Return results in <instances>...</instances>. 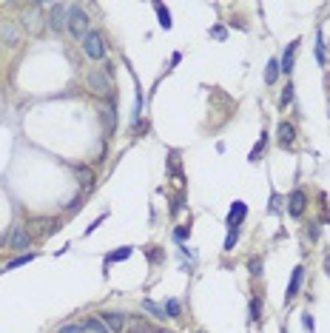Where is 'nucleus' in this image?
Segmentation results:
<instances>
[{"label": "nucleus", "mask_w": 330, "mask_h": 333, "mask_svg": "<svg viewBox=\"0 0 330 333\" xmlns=\"http://www.w3.org/2000/svg\"><path fill=\"white\" fill-rule=\"evenodd\" d=\"M88 26H91V20H88V15L83 12V6H69V17H65V29L72 31L74 37H83V40H86V35H88Z\"/></svg>", "instance_id": "nucleus-1"}, {"label": "nucleus", "mask_w": 330, "mask_h": 333, "mask_svg": "<svg viewBox=\"0 0 330 333\" xmlns=\"http://www.w3.org/2000/svg\"><path fill=\"white\" fill-rule=\"evenodd\" d=\"M23 26L29 35H43V26H46V17H43V6L40 3H31V6L23 9Z\"/></svg>", "instance_id": "nucleus-2"}, {"label": "nucleus", "mask_w": 330, "mask_h": 333, "mask_svg": "<svg viewBox=\"0 0 330 333\" xmlns=\"http://www.w3.org/2000/svg\"><path fill=\"white\" fill-rule=\"evenodd\" d=\"M88 88H91L94 94H111V74L106 72V69H94V72H88Z\"/></svg>", "instance_id": "nucleus-3"}, {"label": "nucleus", "mask_w": 330, "mask_h": 333, "mask_svg": "<svg viewBox=\"0 0 330 333\" xmlns=\"http://www.w3.org/2000/svg\"><path fill=\"white\" fill-rule=\"evenodd\" d=\"M65 17H69V6L51 3V9L46 12V26H51V31H63L65 29Z\"/></svg>", "instance_id": "nucleus-4"}, {"label": "nucleus", "mask_w": 330, "mask_h": 333, "mask_svg": "<svg viewBox=\"0 0 330 333\" xmlns=\"http://www.w3.org/2000/svg\"><path fill=\"white\" fill-rule=\"evenodd\" d=\"M83 51H86L91 60H103L106 57V46H103V37L97 31H88L86 40H83Z\"/></svg>", "instance_id": "nucleus-5"}, {"label": "nucleus", "mask_w": 330, "mask_h": 333, "mask_svg": "<svg viewBox=\"0 0 330 333\" xmlns=\"http://www.w3.org/2000/svg\"><path fill=\"white\" fill-rule=\"evenodd\" d=\"M17 43H20V29H17V23L0 17V46H17Z\"/></svg>", "instance_id": "nucleus-6"}, {"label": "nucleus", "mask_w": 330, "mask_h": 333, "mask_svg": "<svg viewBox=\"0 0 330 333\" xmlns=\"http://www.w3.org/2000/svg\"><path fill=\"white\" fill-rule=\"evenodd\" d=\"M29 245H31V231H29V228H23V225H17L15 231H12V237H9V248H15V251H26Z\"/></svg>", "instance_id": "nucleus-7"}, {"label": "nucleus", "mask_w": 330, "mask_h": 333, "mask_svg": "<svg viewBox=\"0 0 330 333\" xmlns=\"http://www.w3.org/2000/svg\"><path fill=\"white\" fill-rule=\"evenodd\" d=\"M100 319L111 333H122L125 327H128V316H125V313H103Z\"/></svg>", "instance_id": "nucleus-8"}, {"label": "nucleus", "mask_w": 330, "mask_h": 333, "mask_svg": "<svg viewBox=\"0 0 330 333\" xmlns=\"http://www.w3.org/2000/svg\"><path fill=\"white\" fill-rule=\"evenodd\" d=\"M287 214L293 219H299L302 217V211H305V205H308V196H305V191H293V194L287 196Z\"/></svg>", "instance_id": "nucleus-9"}, {"label": "nucleus", "mask_w": 330, "mask_h": 333, "mask_svg": "<svg viewBox=\"0 0 330 333\" xmlns=\"http://www.w3.org/2000/svg\"><path fill=\"white\" fill-rule=\"evenodd\" d=\"M245 217H248V205L237 199V203L230 205V211H228V231L230 228H239V222H242Z\"/></svg>", "instance_id": "nucleus-10"}, {"label": "nucleus", "mask_w": 330, "mask_h": 333, "mask_svg": "<svg viewBox=\"0 0 330 333\" xmlns=\"http://www.w3.org/2000/svg\"><path fill=\"white\" fill-rule=\"evenodd\" d=\"M302 279H305V268H302V265H296V268H293V276H290V285H287V293H285V299H287V302L299 296Z\"/></svg>", "instance_id": "nucleus-11"}, {"label": "nucleus", "mask_w": 330, "mask_h": 333, "mask_svg": "<svg viewBox=\"0 0 330 333\" xmlns=\"http://www.w3.org/2000/svg\"><path fill=\"white\" fill-rule=\"evenodd\" d=\"M296 49H299V40L287 43V49L282 51V63H279V69H282L285 74H290V72H293V54H296Z\"/></svg>", "instance_id": "nucleus-12"}, {"label": "nucleus", "mask_w": 330, "mask_h": 333, "mask_svg": "<svg viewBox=\"0 0 330 333\" xmlns=\"http://www.w3.org/2000/svg\"><path fill=\"white\" fill-rule=\"evenodd\" d=\"M279 145H285V148H290L293 145V140H296V128H293V123H279Z\"/></svg>", "instance_id": "nucleus-13"}, {"label": "nucleus", "mask_w": 330, "mask_h": 333, "mask_svg": "<svg viewBox=\"0 0 330 333\" xmlns=\"http://www.w3.org/2000/svg\"><path fill=\"white\" fill-rule=\"evenodd\" d=\"M57 228H60L57 219H37L35 222V234L37 237H49V234H54Z\"/></svg>", "instance_id": "nucleus-14"}, {"label": "nucleus", "mask_w": 330, "mask_h": 333, "mask_svg": "<svg viewBox=\"0 0 330 333\" xmlns=\"http://www.w3.org/2000/svg\"><path fill=\"white\" fill-rule=\"evenodd\" d=\"M103 125H106V131H108V134H114V128H117L114 103H106V109H103Z\"/></svg>", "instance_id": "nucleus-15"}, {"label": "nucleus", "mask_w": 330, "mask_h": 333, "mask_svg": "<svg viewBox=\"0 0 330 333\" xmlns=\"http://www.w3.org/2000/svg\"><path fill=\"white\" fill-rule=\"evenodd\" d=\"M143 311H148L154 319H159V322H165L168 319V313H165V308H159L157 302H151V299H143Z\"/></svg>", "instance_id": "nucleus-16"}, {"label": "nucleus", "mask_w": 330, "mask_h": 333, "mask_svg": "<svg viewBox=\"0 0 330 333\" xmlns=\"http://www.w3.org/2000/svg\"><path fill=\"white\" fill-rule=\"evenodd\" d=\"M279 72H282V69H279V60L271 57V60H268V69H265V83H268V86H273V83H276Z\"/></svg>", "instance_id": "nucleus-17"}, {"label": "nucleus", "mask_w": 330, "mask_h": 333, "mask_svg": "<svg viewBox=\"0 0 330 333\" xmlns=\"http://www.w3.org/2000/svg\"><path fill=\"white\" fill-rule=\"evenodd\" d=\"M131 254H134V248H128V245H125V248H120V251H111V254L106 256V268L111 265V262H122V259H128Z\"/></svg>", "instance_id": "nucleus-18"}, {"label": "nucleus", "mask_w": 330, "mask_h": 333, "mask_svg": "<svg viewBox=\"0 0 330 333\" xmlns=\"http://www.w3.org/2000/svg\"><path fill=\"white\" fill-rule=\"evenodd\" d=\"M168 171L177 177V182H182V171H180V151H171L168 154Z\"/></svg>", "instance_id": "nucleus-19"}, {"label": "nucleus", "mask_w": 330, "mask_h": 333, "mask_svg": "<svg viewBox=\"0 0 330 333\" xmlns=\"http://www.w3.org/2000/svg\"><path fill=\"white\" fill-rule=\"evenodd\" d=\"M316 63H319V65L327 63V54H324V40H322V29H316Z\"/></svg>", "instance_id": "nucleus-20"}, {"label": "nucleus", "mask_w": 330, "mask_h": 333, "mask_svg": "<svg viewBox=\"0 0 330 333\" xmlns=\"http://www.w3.org/2000/svg\"><path fill=\"white\" fill-rule=\"evenodd\" d=\"M83 325H86V330H91V333H111L106 325H103V319H97V316H88Z\"/></svg>", "instance_id": "nucleus-21"}, {"label": "nucleus", "mask_w": 330, "mask_h": 333, "mask_svg": "<svg viewBox=\"0 0 330 333\" xmlns=\"http://www.w3.org/2000/svg\"><path fill=\"white\" fill-rule=\"evenodd\" d=\"M154 9H157L159 26H162V29H171V26H174V23H171V12H168V9L162 6V3H157V6H154Z\"/></svg>", "instance_id": "nucleus-22"}, {"label": "nucleus", "mask_w": 330, "mask_h": 333, "mask_svg": "<svg viewBox=\"0 0 330 333\" xmlns=\"http://www.w3.org/2000/svg\"><path fill=\"white\" fill-rule=\"evenodd\" d=\"M74 174L80 177L83 185H91V180H94V171H91V168H86V165H74Z\"/></svg>", "instance_id": "nucleus-23"}, {"label": "nucleus", "mask_w": 330, "mask_h": 333, "mask_svg": "<svg viewBox=\"0 0 330 333\" xmlns=\"http://www.w3.org/2000/svg\"><path fill=\"white\" fill-rule=\"evenodd\" d=\"M265 143H268V134H262V137H259V143L253 145L251 154H248V159H251V162H256V159L262 157V151H265Z\"/></svg>", "instance_id": "nucleus-24"}, {"label": "nucleus", "mask_w": 330, "mask_h": 333, "mask_svg": "<svg viewBox=\"0 0 330 333\" xmlns=\"http://www.w3.org/2000/svg\"><path fill=\"white\" fill-rule=\"evenodd\" d=\"M35 256H37V254H23V256H15V259H12V262H6V268H3V271L20 268V265H29V262L35 259Z\"/></svg>", "instance_id": "nucleus-25"}, {"label": "nucleus", "mask_w": 330, "mask_h": 333, "mask_svg": "<svg viewBox=\"0 0 330 333\" xmlns=\"http://www.w3.org/2000/svg\"><path fill=\"white\" fill-rule=\"evenodd\" d=\"M128 330H131V333H145V330H148V325H145V319L131 316V319H128Z\"/></svg>", "instance_id": "nucleus-26"}, {"label": "nucleus", "mask_w": 330, "mask_h": 333, "mask_svg": "<svg viewBox=\"0 0 330 333\" xmlns=\"http://www.w3.org/2000/svg\"><path fill=\"white\" fill-rule=\"evenodd\" d=\"M237 239H239V228H230L228 237H225V245L222 251H234V245H237Z\"/></svg>", "instance_id": "nucleus-27"}, {"label": "nucleus", "mask_w": 330, "mask_h": 333, "mask_svg": "<svg viewBox=\"0 0 330 333\" xmlns=\"http://www.w3.org/2000/svg\"><path fill=\"white\" fill-rule=\"evenodd\" d=\"M180 302H177V299H168V302H165V313H168V319H177L180 316Z\"/></svg>", "instance_id": "nucleus-28"}, {"label": "nucleus", "mask_w": 330, "mask_h": 333, "mask_svg": "<svg viewBox=\"0 0 330 333\" xmlns=\"http://www.w3.org/2000/svg\"><path fill=\"white\" fill-rule=\"evenodd\" d=\"M293 100V83H287L285 88H282V97H279V109H285L287 103Z\"/></svg>", "instance_id": "nucleus-29"}, {"label": "nucleus", "mask_w": 330, "mask_h": 333, "mask_svg": "<svg viewBox=\"0 0 330 333\" xmlns=\"http://www.w3.org/2000/svg\"><path fill=\"white\" fill-rule=\"evenodd\" d=\"M282 203H285V196L273 191V194H271V203H268V211H271V214H276V211L282 208Z\"/></svg>", "instance_id": "nucleus-30"}, {"label": "nucleus", "mask_w": 330, "mask_h": 333, "mask_svg": "<svg viewBox=\"0 0 330 333\" xmlns=\"http://www.w3.org/2000/svg\"><path fill=\"white\" fill-rule=\"evenodd\" d=\"M259 313H262V299H251V322H259Z\"/></svg>", "instance_id": "nucleus-31"}, {"label": "nucleus", "mask_w": 330, "mask_h": 333, "mask_svg": "<svg viewBox=\"0 0 330 333\" xmlns=\"http://www.w3.org/2000/svg\"><path fill=\"white\" fill-rule=\"evenodd\" d=\"M248 268H251V274L259 279V276H262V259H259V256H256V259H251V262H248Z\"/></svg>", "instance_id": "nucleus-32"}, {"label": "nucleus", "mask_w": 330, "mask_h": 333, "mask_svg": "<svg viewBox=\"0 0 330 333\" xmlns=\"http://www.w3.org/2000/svg\"><path fill=\"white\" fill-rule=\"evenodd\" d=\"M57 333H86V325H63Z\"/></svg>", "instance_id": "nucleus-33"}, {"label": "nucleus", "mask_w": 330, "mask_h": 333, "mask_svg": "<svg viewBox=\"0 0 330 333\" xmlns=\"http://www.w3.org/2000/svg\"><path fill=\"white\" fill-rule=\"evenodd\" d=\"M188 234H191V228H177V231H174V239H177V242H185Z\"/></svg>", "instance_id": "nucleus-34"}, {"label": "nucleus", "mask_w": 330, "mask_h": 333, "mask_svg": "<svg viewBox=\"0 0 330 333\" xmlns=\"http://www.w3.org/2000/svg\"><path fill=\"white\" fill-rule=\"evenodd\" d=\"M319 225H322V222H310V228H308V237L310 239H319Z\"/></svg>", "instance_id": "nucleus-35"}, {"label": "nucleus", "mask_w": 330, "mask_h": 333, "mask_svg": "<svg viewBox=\"0 0 330 333\" xmlns=\"http://www.w3.org/2000/svg\"><path fill=\"white\" fill-rule=\"evenodd\" d=\"M302 325H305V330H313V319H310V313H302Z\"/></svg>", "instance_id": "nucleus-36"}, {"label": "nucleus", "mask_w": 330, "mask_h": 333, "mask_svg": "<svg viewBox=\"0 0 330 333\" xmlns=\"http://www.w3.org/2000/svg\"><path fill=\"white\" fill-rule=\"evenodd\" d=\"M211 35H214V37H219V40H225V35H228V31H225L222 26H214V29H211Z\"/></svg>", "instance_id": "nucleus-37"}, {"label": "nucleus", "mask_w": 330, "mask_h": 333, "mask_svg": "<svg viewBox=\"0 0 330 333\" xmlns=\"http://www.w3.org/2000/svg\"><path fill=\"white\" fill-rule=\"evenodd\" d=\"M83 208V199H72V203L65 205V211H80Z\"/></svg>", "instance_id": "nucleus-38"}, {"label": "nucleus", "mask_w": 330, "mask_h": 333, "mask_svg": "<svg viewBox=\"0 0 330 333\" xmlns=\"http://www.w3.org/2000/svg\"><path fill=\"white\" fill-rule=\"evenodd\" d=\"M182 211V199H174V205H171V214H180Z\"/></svg>", "instance_id": "nucleus-39"}, {"label": "nucleus", "mask_w": 330, "mask_h": 333, "mask_svg": "<svg viewBox=\"0 0 330 333\" xmlns=\"http://www.w3.org/2000/svg\"><path fill=\"white\" fill-rule=\"evenodd\" d=\"M324 268H327V276H330V254L324 256Z\"/></svg>", "instance_id": "nucleus-40"}]
</instances>
